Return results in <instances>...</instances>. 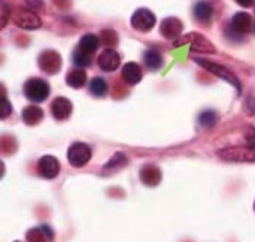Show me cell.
Wrapping results in <instances>:
<instances>
[{
    "label": "cell",
    "mask_w": 255,
    "mask_h": 242,
    "mask_svg": "<svg viewBox=\"0 0 255 242\" xmlns=\"http://www.w3.org/2000/svg\"><path fill=\"white\" fill-rule=\"evenodd\" d=\"M217 155L225 161L232 162H251L255 161V150L245 146H231L217 150Z\"/></svg>",
    "instance_id": "cell-1"
},
{
    "label": "cell",
    "mask_w": 255,
    "mask_h": 242,
    "mask_svg": "<svg viewBox=\"0 0 255 242\" xmlns=\"http://www.w3.org/2000/svg\"><path fill=\"white\" fill-rule=\"evenodd\" d=\"M23 92H25V97L28 100L34 102H42L45 101L50 95V86L45 81L34 78V79H29L25 83Z\"/></svg>",
    "instance_id": "cell-2"
},
{
    "label": "cell",
    "mask_w": 255,
    "mask_h": 242,
    "mask_svg": "<svg viewBox=\"0 0 255 242\" xmlns=\"http://www.w3.org/2000/svg\"><path fill=\"white\" fill-rule=\"evenodd\" d=\"M194 61L198 63L201 67H204L206 70H209L210 73L216 75L217 78L229 82L231 85H234L236 89L241 92V82L238 81V78H236L235 75H234L228 67H225V66H222V64H217V63H213V61L204 60V59H194Z\"/></svg>",
    "instance_id": "cell-3"
},
{
    "label": "cell",
    "mask_w": 255,
    "mask_h": 242,
    "mask_svg": "<svg viewBox=\"0 0 255 242\" xmlns=\"http://www.w3.org/2000/svg\"><path fill=\"white\" fill-rule=\"evenodd\" d=\"M92 156V152H91V147L85 143H80L76 141L73 143L70 147H69V152H67V159L69 163L75 168H80L83 165H86L89 159Z\"/></svg>",
    "instance_id": "cell-4"
},
{
    "label": "cell",
    "mask_w": 255,
    "mask_h": 242,
    "mask_svg": "<svg viewBox=\"0 0 255 242\" xmlns=\"http://www.w3.org/2000/svg\"><path fill=\"white\" fill-rule=\"evenodd\" d=\"M13 22L22 28V29H38L41 26V19L37 16L35 12H32L31 9L26 7H19L13 12Z\"/></svg>",
    "instance_id": "cell-5"
},
{
    "label": "cell",
    "mask_w": 255,
    "mask_h": 242,
    "mask_svg": "<svg viewBox=\"0 0 255 242\" xmlns=\"http://www.w3.org/2000/svg\"><path fill=\"white\" fill-rule=\"evenodd\" d=\"M187 42L190 44L191 51H196V53H216V47L201 34L191 32V34L185 35L181 42H175V45L187 44Z\"/></svg>",
    "instance_id": "cell-6"
},
{
    "label": "cell",
    "mask_w": 255,
    "mask_h": 242,
    "mask_svg": "<svg viewBox=\"0 0 255 242\" xmlns=\"http://www.w3.org/2000/svg\"><path fill=\"white\" fill-rule=\"evenodd\" d=\"M156 23L155 15L149 9H137L131 16V26L140 32H149Z\"/></svg>",
    "instance_id": "cell-7"
},
{
    "label": "cell",
    "mask_w": 255,
    "mask_h": 242,
    "mask_svg": "<svg viewBox=\"0 0 255 242\" xmlns=\"http://www.w3.org/2000/svg\"><path fill=\"white\" fill-rule=\"evenodd\" d=\"M38 64L42 72H45L48 75H54L61 69V57L57 51L47 50L39 54Z\"/></svg>",
    "instance_id": "cell-8"
},
{
    "label": "cell",
    "mask_w": 255,
    "mask_h": 242,
    "mask_svg": "<svg viewBox=\"0 0 255 242\" xmlns=\"http://www.w3.org/2000/svg\"><path fill=\"white\" fill-rule=\"evenodd\" d=\"M38 172L42 178L53 180L59 175L60 162L51 155H45L38 161Z\"/></svg>",
    "instance_id": "cell-9"
},
{
    "label": "cell",
    "mask_w": 255,
    "mask_h": 242,
    "mask_svg": "<svg viewBox=\"0 0 255 242\" xmlns=\"http://www.w3.org/2000/svg\"><path fill=\"white\" fill-rule=\"evenodd\" d=\"M72 110H73V105L72 102L69 101L67 98L64 97H59L56 98L53 104H51V114L56 120L63 121L67 120L72 114Z\"/></svg>",
    "instance_id": "cell-10"
},
{
    "label": "cell",
    "mask_w": 255,
    "mask_h": 242,
    "mask_svg": "<svg viewBox=\"0 0 255 242\" xmlns=\"http://www.w3.org/2000/svg\"><path fill=\"white\" fill-rule=\"evenodd\" d=\"M120 61H121V59H120L118 53L116 50H113V48H107L105 51H102L99 54L98 57L99 67L102 70H105V72H114V70H117L118 66H120Z\"/></svg>",
    "instance_id": "cell-11"
},
{
    "label": "cell",
    "mask_w": 255,
    "mask_h": 242,
    "mask_svg": "<svg viewBox=\"0 0 255 242\" xmlns=\"http://www.w3.org/2000/svg\"><path fill=\"white\" fill-rule=\"evenodd\" d=\"M182 32V22L177 18H166L160 23V34L168 40H177Z\"/></svg>",
    "instance_id": "cell-12"
},
{
    "label": "cell",
    "mask_w": 255,
    "mask_h": 242,
    "mask_svg": "<svg viewBox=\"0 0 255 242\" xmlns=\"http://www.w3.org/2000/svg\"><path fill=\"white\" fill-rule=\"evenodd\" d=\"M140 180L149 187H156L162 180V172L155 165H144L140 169Z\"/></svg>",
    "instance_id": "cell-13"
},
{
    "label": "cell",
    "mask_w": 255,
    "mask_h": 242,
    "mask_svg": "<svg viewBox=\"0 0 255 242\" xmlns=\"http://www.w3.org/2000/svg\"><path fill=\"white\" fill-rule=\"evenodd\" d=\"M53 237H54V234L47 225H41L38 228H34V229L28 231V234H26L28 242H51Z\"/></svg>",
    "instance_id": "cell-14"
},
{
    "label": "cell",
    "mask_w": 255,
    "mask_h": 242,
    "mask_svg": "<svg viewBox=\"0 0 255 242\" xmlns=\"http://www.w3.org/2000/svg\"><path fill=\"white\" fill-rule=\"evenodd\" d=\"M253 26V18L251 15L245 12H238L232 18V29L238 34H247L251 31Z\"/></svg>",
    "instance_id": "cell-15"
},
{
    "label": "cell",
    "mask_w": 255,
    "mask_h": 242,
    "mask_svg": "<svg viewBox=\"0 0 255 242\" xmlns=\"http://www.w3.org/2000/svg\"><path fill=\"white\" fill-rule=\"evenodd\" d=\"M121 75H123V79L127 82L128 85H136V83L141 81V76H143L141 67L138 66L137 63H133V61L127 63L123 67Z\"/></svg>",
    "instance_id": "cell-16"
},
{
    "label": "cell",
    "mask_w": 255,
    "mask_h": 242,
    "mask_svg": "<svg viewBox=\"0 0 255 242\" xmlns=\"http://www.w3.org/2000/svg\"><path fill=\"white\" fill-rule=\"evenodd\" d=\"M44 113L37 105H29L22 111V120L26 125H37L42 120Z\"/></svg>",
    "instance_id": "cell-17"
},
{
    "label": "cell",
    "mask_w": 255,
    "mask_h": 242,
    "mask_svg": "<svg viewBox=\"0 0 255 242\" xmlns=\"http://www.w3.org/2000/svg\"><path fill=\"white\" fill-rule=\"evenodd\" d=\"M127 156L124 155V153H121V152H118L116 153L108 163H105V166H104V174H113V172H116V171H120V169H123L126 165H127Z\"/></svg>",
    "instance_id": "cell-18"
},
{
    "label": "cell",
    "mask_w": 255,
    "mask_h": 242,
    "mask_svg": "<svg viewBox=\"0 0 255 242\" xmlns=\"http://www.w3.org/2000/svg\"><path fill=\"white\" fill-rule=\"evenodd\" d=\"M66 82L69 86H72L73 89H79L86 83V72L83 69H75L70 70L66 76Z\"/></svg>",
    "instance_id": "cell-19"
},
{
    "label": "cell",
    "mask_w": 255,
    "mask_h": 242,
    "mask_svg": "<svg viewBox=\"0 0 255 242\" xmlns=\"http://www.w3.org/2000/svg\"><path fill=\"white\" fill-rule=\"evenodd\" d=\"M99 40L97 35H94V34H86V35H83L80 41H79V48L82 50V51H85V53H88V54H92L94 51H97L99 47Z\"/></svg>",
    "instance_id": "cell-20"
},
{
    "label": "cell",
    "mask_w": 255,
    "mask_h": 242,
    "mask_svg": "<svg viewBox=\"0 0 255 242\" xmlns=\"http://www.w3.org/2000/svg\"><path fill=\"white\" fill-rule=\"evenodd\" d=\"M193 12H194L196 19L200 22H209L213 16V9L207 1H198L194 6Z\"/></svg>",
    "instance_id": "cell-21"
},
{
    "label": "cell",
    "mask_w": 255,
    "mask_h": 242,
    "mask_svg": "<svg viewBox=\"0 0 255 242\" xmlns=\"http://www.w3.org/2000/svg\"><path fill=\"white\" fill-rule=\"evenodd\" d=\"M144 64L147 66L149 70H157L162 67L163 60H162V54L156 50H147L144 53Z\"/></svg>",
    "instance_id": "cell-22"
},
{
    "label": "cell",
    "mask_w": 255,
    "mask_h": 242,
    "mask_svg": "<svg viewBox=\"0 0 255 242\" xmlns=\"http://www.w3.org/2000/svg\"><path fill=\"white\" fill-rule=\"evenodd\" d=\"M89 91L95 97H104L108 92V83L101 78H95L89 83Z\"/></svg>",
    "instance_id": "cell-23"
},
{
    "label": "cell",
    "mask_w": 255,
    "mask_h": 242,
    "mask_svg": "<svg viewBox=\"0 0 255 242\" xmlns=\"http://www.w3.org/2000/svg\"><path fill=\"white\" fill-rule=\"evenodd\" d=\"M73 63L78 66L79 69H83V67H88L91 66L92 63V59H91V54L82 51L80 48H78L75 53H73Z\"/></svg>",
    "instance_id": "cell-24"
},
{
    "label": "cell",
    "mask_w": 255,
    "mask_h": 242,
    "mask_svg": "<svg viewBox=\"0 0 255 242\" xmlns=\"http://www.w3.org/2000/svg\"><path fill=\"white\" fill-rule=\"evenodd\" d=\"M198 121H200V124H201L203 127H207V128H209V127H213L217 122V114L215 111H212V110L204 111V113L200 114Z\"/></svg>",
    "instance_id": "cell-25"
},
{
    "label": "cell",
    "mask_w": 255,
    "mask_h": 242,
    "mask_svg": "<svg viewBox=\"0 0 255 242\" xmlns=\"http://www.w3.org/2000/svg\"><path fill=\"white\" fill-rule=\"evenodd\" d=\"M10 16H12L10 6H9L4 0H0V31L7 25Z\"/></svg>",
    "instance_id": "cell-26"
},
{
    "label": "cell",
    "mask_w": 255,
    "mask_h": 242,
    "mask_svg": "<svg viewBox=\"0 0 255 242\" xmlns=\"http://www.w3.org/2000/svg\"><path fill=\"white\" fill-rule=\"evenodd\" d=\"M101 40L107 47H114L118 42V35L114 29H104L101 32Z\"/></svg>",
    "instance_id": "cell-27"
},
{
    "label": "cell",
    "mask_w": 255,
    "mask_h": 242,
    "mask_svg": "<svg viewBox=\"0 0 255 242\" xmlns=\"http://www.w3.org/2000/svg\"><path fill=\"white\" fill-rule=\"evenodd\" d=\"M12 114V104L6 97H0V120L9 117Z\"/></svg>",
    "instance_id": "cell-28"
},
{
    "label": "cell",
    "mask_w": 255,
    "mask_h": 242,
    "mask_svg": "<svg viewBox=\"0 0 255 242\" xmlns=\"http://www.w3.org/2000/svg\"><path fill=\"white\" fill-rule=\"evenodd\" d=\"M245 139H247V146H248V147H251L253 150H255V128L254 127L248 128Z\"/></svg>",
    "instance_id": "cell-29"
},
{
    "label": "cell",
    "mask_w": 255,
    "mask_h": 242,
    "mask_svg": "<svg viewBox=\"0 0 255 242\" xmlns=\"http://www.w3.org/2000/svg\"><path fill=\"white\" fill-rule=\"evenodd\" d=\"M236 3L241 4V6H244V7H250V6L254 4L255 0H236Z\"/></svg>",
    "instance_id": "cell-30"
},
{
    "label": "cell",
    "mask_w": 255,
    "mask_h": 242,
    "mask_svg": "<svg viewBox=\"0 0 255 242\" xmlns=\"http://www.w3.org/2000/svg\"><path fill=\"white\" fill-rule=\"evenodd\" d=\"M25 1H26L28 4H31V6L37 7V9L41 7V4H42V3H41V0H25Z\"/></svg>",
    "instance_id": "cell-31"
},
{
    "label": "cell",
    "mask_w": 255,
    "mask_h": 242,
    "mask_svg": "<svg viewBox=\"0 0 255 242\" xmlns=\"http://www.w3.org/2000/svg\"><path fill=\"white\" fill-rule=\"evenodd\" d=\"M0 97H6V89L3 88V85H0Z\"/></svg>",
    "instance_id": "cell-32"
},
{
    "label": "cell",
    "mask_w": 255,
    "mask_h": 242,
    "mask_svg": "<svg viewBox=\"0 0 255 242\" xmlns=\"http://www.w3.org/2000/svg\"><path fill=\"white\" fill-rule=\"evenodd\" d=\"M3 174H4V165H3V162H0V178Z\"/></svg>",
    "instance_id": "cell-33"
},
{
    "label": "cell",
    "mask_w": 255,
    "mask_h": 242,
    "mask_svg": "<svg viewBox=\"0 0 255 242\" xmlns=\"http://www.w3.org/2000/svg\"><path fill=\"white\" fill-rule=\"evenodd\" d=\"M254 210H255V204H254Z\"/></svg>",
    "instance_id": "cell-34"
},
{
    "label": "cell",
    "mask_w": 255,
    "mask_h": 242,
    "mask_svg": "<svg viewBox=\"0 0 255 242\" xmlns=\"http://www.w3.org/2000/svg\"><path fill=\"white\" fill-rule=\"evenodd\" d=\"M254 31H255V28H254Z\"/></svg>",
    "instance_id": "cell-35"
},
{
    "label": "cell",
    "mask_w": 255,
    "mask_h": 242,
    "mask_svg": "<svg viewBox=\"0 0 255 242\" xmlns=\"http://www.w3.org/2000/svg\"><path fill=\"white\" fill-rule=\"evenodd\" d=\"M16 242H18V241H16Z\"/></svg>",
    "instance_id": "cell-36"
}]
</instances>
